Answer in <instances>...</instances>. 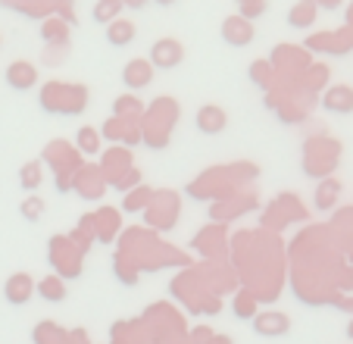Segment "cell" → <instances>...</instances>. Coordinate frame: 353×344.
<instances>
[{
  "label": "cell",
  "instance_id": "1",
  "mask_svg": "<svg viewBox=\"0 0 353 344\" xmlns=\"http://www.w3.org/2000/svg\"><path fill=\"white\" fill-rule=\"evenodd\" d=\"M41 106L47 113L72 116L88 106V88L85 85H66V82H47L41 91Z\"/></svg>",
  "mask_w": 353,
  "mask_h": 344
},
{
  "label": "cell",
  "instance_id": "2",
  "mask_svg": "<svg viewBox=\"0 0 353 344\" xmlns=\"http://www.w3.org/2000/svg\"><path fill=\"white\" fill-rule=\"evenodd\" d=\"M181 60H185V47L175 38H160L150 47V66L154 69H175Z\"/></svg>",
  "mask_w": 353,
  "mask_h": 344
},
{
  "label": "cell",
  "instance_id": "3",
  "mask_svg": "<svg viewBox=\"0 0 353 344\" xmlns=\"http://www.w3.org/2000/svg\"><path fill=\"white\" fill-rule=\"evenodd\" d=\"M256 38V28L250 19H244V16H228L225 22H222V41L232 47H247L250 41Z\"/></svg>",
  "mask_w": 353,
  "mask_h": 344
},
{
  "label": "cell",
  "instance_id": "4",
  "mask_svg": "<svg viewBox=\"0 0 353 344\" xmlns=\"http://www.w3.org/2000/svg\"><path fill=\"white\" fill-rule=\"evenodd\" d=\"M3 79H7V85L13 88V91H28V88H34V82H38V69L28 60H13L7 66V73H3Z\"/></svg>",
  "mask_w": 353,
  "mask_h": 344
},
{
  "label": "cell",
  "instance_id": "5",
  "mask_svg": "<svg viewBox=\"0 0 353 344\" xmlns=\"http://www.w3.org/2000/svg\"><path fill=\"white\" fill-rule=\"evenodd\" d=\"M228 126V113L219 104H203L197 110V128L203 135H219Z\"/></svg>",
  "mask_w": 353,
  "mask_h": 344
},
{
  "label": "cell",
  "instance_id": "6",
  "mask_svg": "<svg viewBox=\"0 0 353 344\" xmlns=\"http://www.w3.org/2000/svg\"><path fill=\"white\" fill-rule=\"evenodd\" d=\"M254 332L263 338H281L291 332V319L285 316V313H260V316L254 319Z\"/></svg>",
  "mask_w": 353,
  "mask_h": 344
},
{
  "label": "cell",
  "instance_id": "7",
  "mask_svg": "<svg viewBox=\"0 0 353 344\" xmlns=\"http://www.w3.org/2000/svg\"><path fill=\"white\" fill-rule=\"evenodd\" d=\"M122 82H125V88H132V91L147 88L154 82V66H150V60H132L122 69Z\"/></svg>",
  "mask_w": 353,
  "mask_h": 344
},
{
  "label": "cell",
  "instance_id": "8",
  "mask_svg": "<svg viewBox=\"0 0 353 344\" xmlns=\"http://www.w3.org/2000/svg\"><path fill=\"white\" fill-rule=\"evenodd\" d=\"M319 16V7H316L313 0H297L291 10H288V26L291 28H310Z\"/></svg>",
  "mask_w": 353,
  "mask_h": 344
},
{
  "label": "cell",
  "instance_id": "9",
  "mask_svg": "<svg viewBox=\"0 0 353 344\" xmlns=\"http://www.w3.org/2000/svg\"><path fill=\"white\" fill-rule=\"evenodd\" d=\"M134 35H138V26L132 19H122V16L107 26V41L113 47H128L134 41Z\"/></svg>",
  "mask_w": 353,
  "mask_h": 344
},
{
  "label": "cell",
  "instance_id": "10",
  "mask_svg": "<svg viewBox=\"0 0 353 344\" xmlns=\"http://www.w3.org/2000/svg\"><path fill=\"white\" fill-rule=\"evenodd\" d=\"M41 38L47 44H69V22L60 19V16H47L41 22Z\"/></svg>",
  "mask_w": 353,
  "mask_h": 344
},
{
  "label": "cell",
  "instance_id": "11",
  "mask_svg": "<svg viewBox=\"0 0 353 344\" xmlns=\"http://www.w3.org/2000/svg\"><path fill=\"white\" fill-rule=\"evenodd\" d=\"M322 106L332 110V113H350L353 110V91L350 88H344V85L328 88L325 97H322Z\"/></svg>",
  "mask_w": 353,
  "mask_h": 344
},
{
  "label": "cell",
  "instance_id": "12",
  "mask_svg": "<svg viewBox=\"0 0 353 344\" xmlns=\"http://www.w3.org/2000/svg\"><path fill=\"white\" fill-rule=\"evenodd\" d=\"M3 294H7L10 304L19 307L22 300H28V294H32V278L26 276V272H16L13 278L7 282V288H3Z\"/></svg>",
  "mask_w": 353,
  "mask_h": 344
},
{
  "label": "cell",
  "instance_id": "13",
  "mask_svg": "<svg viewBox=\"0 0 353 344\" xmlns=\"http://www.w3.org/2000/svg\"><path fill=\"white\" fill-rule=\"evenodd\" d=\"M128 166H132V153L122 151V147H113V151L103 153V175H110V179H116Z\"/></svg>",
  "mask_w": 353,
  "mask_h": 344
},
{
  "label": "cell",
  "instance_id": "14",
  "mask_svg": "<svg viewBox=\"0 0 353 344\" xmlns=\"http://www.w3.org/2000/svg\"><path fill=\"white\" fill-rule=\"evenodd\" d=\"M103 135L113 141H128V144H134L138 141V128L132 126L128 120H119V116H113V120L103 126Z\"/></svg>",
  "mask_w": 353,
  "mask_h": 344
},
{
  "label": "cell",
  "instance_id": "15",
  "mask_svg": "<svg viewBox=\"0 0 353 344\" xmlns=\"http://www.w3.org/2000/svg\"><path fill=\"white\" fill-rule=\"evenodd\" d=\"M141 100L134 97V94H122V97L113 100V116H119V120H138L141 116Z\"/></svg>",
  "mask_w": 353,
  "mask_h": 344
},
{
  "label": "cell",
  "instance_id": "16",
  "mask_svg": "<svg viewBox=\"0 0 353 344\" xmlns=\"http://www.w3.org/2000/svg\"><path fill=\"white\" fill-rule=\"evenodd\" d=\"M122 0H97L94 3V22H100V26H110L113 19H119L122 13Z\"/></svg>",
  "mask_w": 353,
  "mask_h": 344
},
{
  "label": "cell",
  "instance_id": "17",
  "mask_svg": "<svg viewBox=\"0 0 353 344\" xmlns=\"http://www.w3.org/2000/svg\"><path fill=\"white\" fill-rule=\"evenodd\" d=\"M38 294L44 300H50V304H60V300H66V285H63V278H44V282L38 285Z\"/></svg>",
  "mask_w": 353,
  "mask_h": 344
},
{
  "label": "cell",
  "instance_id": "18",
  "mask_svg": "<svg viewBox=\"0 0 353 344\" xmlns=\"http://www.w3.org/2000/svg\"><path fill=\"white\" fill-rule=\"evenodd\" d=\"M154 200V191L147 185H138L132 194H125V200H122V210H128V213H138V210H144L147 204Z\"/></svg>",
  "mask_w": 353,
  "mask_h": 344
},
{
  "label": "cell",
  "instance_id": "19",
  "mask_svg": "<svg viewBox=\"0 0 353 344\" xmlns=\"http://www.w3.org/2000/svg\"><path fill=\"white\" fill-rule=\"evenodd\" d=\"M75 147H79L81 153H97L100 151V132L94 126L79 128V135H75Z\"/></svg>",
  "mask_w": 353,
  "mask_h": 344
},
{
  "label": "cell",
  "instance_id": "20",
  "mask_svg": "<svg viewBox=\"0 0 353 344\" xmlns=\"http://www.w3.org/2000/svg\"><path fill=\"white\" fill-rule=\"evenodd\" d=\"M272 75H275V69H272V63H269V60H256L254 66H250V79H254L260 88L272 85Z\"/></svg>",
  "mask_w": 353,
  "mask_h": 344
},
{
  "label": "cell",
  "instance_id": "21",
  "mask_svg": "<svg viewBox=\"0 0 353 344\" xmlns=\"http://www.w3.org/2000/svg\"><path fill=\"white\" fill-rule=\"evenodd\" d=\"M19 182H22V188H26V191H38V185H41V163L22 166V169H19Z\"/></svg>",
  "mask_w": 353,
  "mask_h": 344
},
{
  "label": "cell",
  "instance_id": "22",
  "mask_svg": "<svg viewBox=\"0 0 353 344\" xmlns=\"http://www.w3.org/2000/svg\"><path fill=\"white\" fill-rule=\"evenodd\" d=\"M238 16H244V19H260L263 13H266V0H238Z\"/></svg>",
  "mask_w": 353,
  "mask_h": 344
},
{
  "label": "cell",
  "instance_id": "23",
  "mask_svg": "<svg viewBox=\"0 0 353 344\" xmlns=\"http://www.w3.org/2000/svg\"><path fill=\"white\" fill-rule=\"evenodd\" d=\"M334 198H338V182H322L319 194H316V207H319V210H325V207L334 204Z\"/></svg>",
  "mask_w": 353,
  "mask_h": 344
},
{
  "label": "cell",
  "instance_id": "24",
  "mask_svg": "<svg viewBox=\"0 0 353 344\" xmlns=\"http://www.w3.org/2000/svg\"><path fill=\"white\" fill-rule=\"evenodd\" d=\"M113 182L116 188H119V191H125V188H138V182H141V172L134 169V166H128L125 172H119V175H116V179H110Z\"/></svg>",
  "mask_w": 353,
  "mask_h": 344
},
{
  "label": "cell",
  "instance_id": "25",
  "mask_svg": "<svg viewBox=\"0 0 353 344\" xmlns=\"http://www.w3.org/2000/svg\"><path fill=\"white\" fill-rule=\"evenodd\" d=\"M234 313H238L241 319H250L256 313V300L250 298V294H241L238 298V304H234Z\"/></svg>",
  "mask_w": 353,
  "mask_h": 344
},
{
  "label": "cell",
  "instance_id": "26",
  "mask_svg": "<svg viewBox=\"0 0 353 344\" xmlns=\"http://www.w3.org/2000/svg\"><path fill=\"white\" fill-rule=\"evenodd\" d=\"M41 213H44V204H41L38 198H28L26 204H22V216L32 219V222H34V219H41Z\"/></svg>",
  "mask_w": 353,
  "mask_h": 344
},
{
  "label": "cell",
  "instance_id": "27",
  "mask_svg": "<svg viewBox=\"0 0 353 344\" xmlns=\"http://www.w3.org/2000/svg\"><path fill=\"white\" fill-rule=\"evenodd\" d=\"M313 3H316L319 10H338V7H341V0H313Z\"/></svg>",
  "mask_w": 353,
  "mask_h": 344
},
{
  "label": "cell",
  "instance_id": "28",
  "mask_svg": "<svg viewBox=\"0 0 353 344\" xmlns=\"http://www.w3.org/2000/svg\"><path fill=\"white\" fill-rule=\"evenodd\" d=\"M122 7H128V10H144L147 0H122Z\"/></svg>",
  "mask_w": 353,
  "mask_h": 344
},
{
  "label": "cell",
  "instance_id": "29",
  "mask_svg": "<svg viewBox=\"0 0 353 344\" xmlns=\"http://www.w3.org/2000/svg\"><path fill=\"white\" fill-rule=\"evenodd\" d=\"M154 3H160V7H172L175 0H154Z\"/></svg>",
  "mask_w": 353,
  "mask_h": 344
},
{
  "label": "cell",
  "instance_id": "30",
  "mask_svg": "<svg viewBox=\"0 0 353 344\" xmlns=\"http://www.w3.org/2000/svg\"><path fill=\"white\" fill-rule=\"evenodd\" d=\"M350 19H353V3H350Z\"/></svg>",
  "mask_w": 353,
  "mask_h": 344
}]
</instances>
